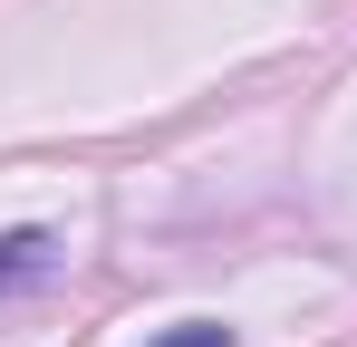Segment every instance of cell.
<instances>
[{
  "label": "cell",
  "mask_w": 357,
  "mask_h": 347,
  "mask_svg": "<svg viewBox=\"0 0 357 347\" xmlns=\"http://www.w3.org/2000/svg\"><path fill=\"white\" fill-rule=\"evenodd\" d=\"M49 270V231H0V289H29Z\"/></svg>",
  "instance_id": "obj_1"
},
{
  "label": "cell",
  "mask_w": 357,
  "mask_h": 347,
  "mask_svg": "<svg viewBox=\"0 0 357 347\" xmlns=\"http://www.w3.org/2000/svg\"><path fill=\"white\" fill-rule=\"evenodd\" d=\"M155 347H232V328H213V318H183V328H165Z\"/></svg>",
  "instance_id": "obj_2"
}]
</instances>
